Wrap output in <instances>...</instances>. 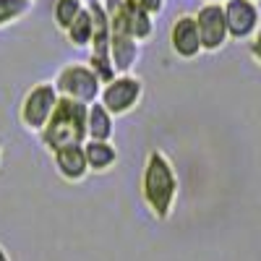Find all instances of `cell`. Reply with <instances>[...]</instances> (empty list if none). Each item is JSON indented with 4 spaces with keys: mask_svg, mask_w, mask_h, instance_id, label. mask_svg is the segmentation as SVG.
I'll list each match as a JSON object with an SVG mask.
<instances>
[{
    "mask_svg": "<svg viewBox=\"0 0 261 261\" xmlns=\"http://www.w3.org/2000/svg\"><path fill=\"white\" fill-rule=\"evenodd\" d=\"M193 18H196V27H199L201 50L204 53H220L230 42L222 3H204L199 11L193 13Z\"/></svg>",
    "mask_w": 261,
    "mask_h": 261,
    "instance_id": "7",
    "label": "cell"
},
{
    "mask_svg": "<svg viewBox=\"0 0 261 261\" xmlns=\"http://www.w3.org/2000/svg\"><path fill=\"white\" fill-rule=\"evenodd\" d=\"M55 92L60 97H68L84 105H92L99 99L102 81L99 76L89 68V63H65L55 76Z\"/></svg>",
    "mask_w": 261,
    "mask_h": 261,
    "instance_id": "3",
    "label": "cell"
},
{
    "mask_svg": "<svg viewBox=\"0 0 261 261\" xmlns=\"http://www.w3.org/2000/svg\"><path fill=\"white\" fill-rule=\"evenodd\" d=\"M125 3L146 11L149 16H157V13H162V8H165V0H125Z\"/></svg>",
    "mask_w": 261,
    "mask_h": 261,
    "instance_id": "17",
    "label": "cell"
},
{
    "mask_svg": "<svg viewBox=\"0 0 261 261\" xmlns=\"http://www.w3.org/2000/svg\"><path fill=\"white\" fill-rule=\"evenodd\" d=\"M256 3H258V0H256Z\"/></svg>",
    "mask_w": 261,
    "mask_h": 261,
    "instance_id": "23",
    "label": "cell"
},
{
    "mask_svg": "<svg viewBox=\"0 0 261 261\" xmlns=\"http://www.w3.org/2000/svg\"><path fill=\"white\" fill-rule=\"evenodd\" d=\"M34 8V0H0V29L27 18Z\"/></svg>",
    "mask_w": 261,
    "mask_h": 261,
    "instance_id": "16",
    "label": "cell"
},
{
    "mask_svg": "<svg viewBox=\"0 0 261 261\" xmlns=\"http://www.w3.org/2000/svg\"><path fill=\"white\" fill-rule=\"evenodd\" d=\"M58 92L53 81H39L24 94V102L18 107V123L24 125L29 134H39L45 123L50 120L55 105H58Z\"/></svg>",
    "mask_w": 261,
    "mask_h": 261,
    "instance_id": "6",
    "label": "cell"
},
{
    "mask_svg": "<svg viewBox=\"0 0 261 261\" xmlns=\"http://www.w3.org/2000/svg\"><path fill=\"white\" fill-rule=\"evenodd\" d=\"M0 165H3V144H0Z\"/></svg>",
    "mask_w": 261,
    "mask_h": 261,
    "instance_id": "20",
    "label": "cell"
},
{
    "mask_svg": "<svg viewBox=\"0 0 261 261\" xmlns=\"http://www.w3.org/2000/svg\"><path fill=\"white\" fill-rule=\"evenodd\" d=\"M63 34L68 37V42H71L73 47H79V50L89 47V45H92V34H94V21H92L89 8H84V11L79 13V18H76Z\"/></svg>",
    "mask_w": 261,
    "mask_h": 261,
    "instance_id": "14",
    "label": "cell"
},
{
    "mask_svg": "<svg viewBox=\"0 0 261 261\" xmlns=\"http://www.w3.org/2000/svg\"><path fill=\"white\" fill-rule=\"evenodd\" d=\"M86 113H89V105L68 99V97H58V105H55L50 120L37 134L42 146L47 151H55L68 144H84L86 141Z\"/></svg>",
    "mask_w": 261,
    "mask_h": 261,
    "instance_id": "2",
    "label": "cell"
},
{
    "mask_svg": "<svg viewBox=\"0 0 261 261\" xmlns=\"http://www.w3.org/2000/svg\"><path fill=\"white\" fill-rule=\"evenodd\" d=\"M0 261H11V256H8V251L0 246Z\"/></svg>",
    "mask_w": 261,
    "mask_h": 261,
    "instance_id": "19",
    "label": "cell"
},
{
    "mask_svg": "<svg viewBox=\"0 0 261 261\" xmlns=\"http://www.w3.org/2000/svg\"><path fill=\"white\" fill-rule=\"evenodd\" d=\"M84 8H86L84 0H55V6H53V21H55V27L60 32H65L79 18V13Z\"/></svg>",
    "mask_w": 261,
    "mask_h": 261,
    "instance_id": "15",
    "label": "cell"
},
{
    "mask_svg": "<svg viewBox=\"0 0 261 261\" xmlns=\"http://www.w3.org/2000/svg\"><path fill=\"white\" fill-rule=\"evenodd\" d=\"M84 3H86V0H84Z\"/></svg>",
    "mask_w": 261,
    "mask_h": 261,
    "instance_id": "22",
    "label": "cell"
},
{
    "mask_svg": "<svg viewBox=\"0 0 261 261\" xmlns=\"http://www.w3.org/2000/svg\"><path fill=\"white\" fill-rule=\"evenodd\" d=\"M144 99V81L134 73H118L113 81L102 84L99 92V105L105 107L113 118H123L134 113Z\"/></svg>",
    "mask_w": 261,
    "mask_h": 261,
    "instance_id": "5",
    "label": "cell"
},
{
    "mask_svg": "<svg viewBox=\"0 0 261 261\" xmlns=\"http://www.w3.org/2000/svg\"><path fill=\"white\" fill-rule=\"evenodd\" d=\"M222 8H225L230 39H238V42L251 39L261 24V13H258L256 0H225Z\"/></svg>",
    "mask_w": 261,
    "mask_h": 261,
    "instance_id": "8",
    "label": "cell"
},
{
    "mask_svg": "<svg viewBox=\"0 0 261 261\" xmlns=\"http://www.w3.org/2000/svg\"><path fill=\"white\" fill-rule=\"evenodd\" d=\"M34 3H37V0H34Z\"/></svg>",
    "mask_w": 261,
    "mask_h": 261,
    "instance_id": "24",
    "label": "cell"
},
{
    "mask_svg": "<svg viewBox=\"0 0 261 261\" xmlns=\"http://www.w3.org/2000/svg\"><path fill=\"white\" fill-rule=\"evenodd\" d=\"M53 165H55V172L65 183H81L86 175H89L84 144H68V146L55 149L53 151Z\"/></svg>",
    "mask_w": 261,
    "mask_h": 261,
    "instance_id": "10",
    "label": "cell"
},
{
    "mask_svg": "<svg viewBox=\"0 0 261 261\" xmlns=\"http://www.w3.org/2000/svg\"><path fill=\"white\" fill-rule=\"evenodd\" d=\"M113 136H115V118L99 102H92L89 113H86V139L89 141H113Z\"/></svg>",
    "mask_w": 261,
    "mask_h": 261,
    "instance_id": "13",
    "label": "cell"
},
{
    "mask_svg": "<svg viewBox=\"0 0 261 261\" xmlns=\"http://www.w3.org/2000/svg\"><path fill=\"white\" fill-rule=\"evenodd\" d=\"M84 154H86V165L89 172H110L118 165V149L113 141H84Z\"/></svg>",
    "mask_w": 261,
    "mask_h": 261,
    "instance_id": "12",
    "label": "cell"
},
{
    "mask_svg": "<svg viewBox=\"0 0 261 261\" xmlns=\"http://www.w3.org/2000/svg\"><path fill=\"white\" fill-rule=\"evenodd\" d=\"M248 50H251V58L261 65V24H258V29H256V32H253V37H251Z\"/></svg>",
    "mask_w": 261,
    "mask_h": 261,
    "instance_id": "18",
    "label": "cell"
},
{
    "mask_svg": "<svg viewBox=\"0 0 261 261\" xmlns=\"http://www.w3.org/2000/svg\"><path fill=\"white\" fill-rule=\"evenodd\" d=\"M120 16H123V24H125L128 34L134 37L139 45H144V42H149L154 37V16H149L146 11L120 0Z\"/></svg>",
    "mask_w": 261,
    "mask_h": 261,
    "instance_id": "11",
    "label": "cell"
},
{
    "mask_svg": "<svg viewBox=\"0 0 261 261\" xmlns=\"http://www.w3.org/2000/svg\"><path fill=\"white\" fill-rule=\"evenodd\" d=\"M105 8H107V16H110V60L118 73H134L141 55V45L128 34L123 24L120 0H105Z\"/></svg>",
    "mask_w": 261,
    "mask_h": 261,
    "instance_id": "4",
    "label": "cell"
},
{
    "mask_svg": "<svg viewBox=\"0 0 261 261\" xmlns=\"http://www.w3.org/2000/svg\"><path fill=\"white\" fill-rule=\"evenodd\" d=\"M170 47L180 60H193L199 58L201 50V37H199V27H196V18L191 13H183L172 21L170 27Z\"/></svg>",
    "mask_w": 261,
    "mask_h": 261,
    "instance_id": "9",
    "label": "cell"
},
{
    "mask_svg": "<svg viewBox=\"0 0 261 261\" xmlns=\"http://www.w3.org/2000/svg\"><path fill=\"white\" fill-rule=\"evenodd\" d=\"M178 193H180V180L172 160L162 149H149L141 170V199L146 209L154 214V220L160 222L170 220V214L175 212L178 204Z\"/></svg>",
    "mask_w": 261,
    "mask_h": 261,
    "instance_id": "1",
    "label": "cell"
},
{
    "mask_svg": "<svg viewBox=\"0 0 261 261\" xmlns=\"http://www.w3.org/2000/svg\"><path fill=\"white\" fill-rule=\"evenodd\" d=\"M204 3H225V0H204Z\"/></svg>",
    "mask_w": 261,
    "mask_h": 261,
    "instance_id": "21",
    "label": "cell"
}]
</instances>
